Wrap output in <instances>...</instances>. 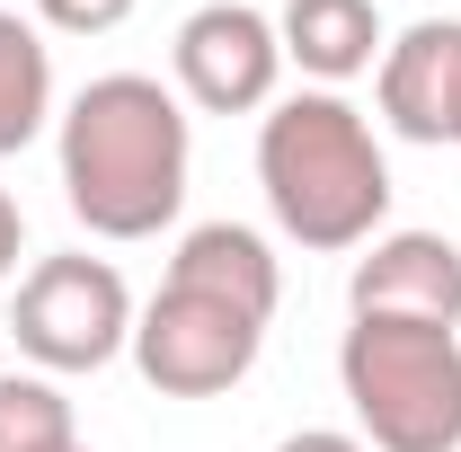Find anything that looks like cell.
<instances>
[{"label": "cell", "mask_w": 461, "mask_h": 452, "mask_svg": "<svg viewBox=\"0 0 461 452\" xmlns=\"http://www.w3.org/2000/svg\"><path fill=\"white\" fill-rule=\"evenodd\" d=\"M258 186H267L276 231L320 258L382 240V213H391L382 133L338 89H293L258 115Z\"/></svg>", "instance_id": "7a4b0ae2"}, {"label": "cell", "mask_w": 461, "mask_h": 452, "mask_svg": "<svg viewBox=\"0 0 461 452\" xmlns=\"http://www.w3.org/2000/svg\"><path fill=\"white\" fill-rule=\"evenodd\" d=\"M382 124L408 142H453L461 151V18H417L382 45Z\"/></svg>", "instance_id": "ba28073f"}, {"label": "cell", "mask_w": 461, "mask_h": 452, "mask_svg": "<svg viewBox=\"0 0 461 452\" xmlns=\"http://www.w3.org/2000/svg\"><path fill=\"white\" fill-rule=\"evenodd\" d=\"M18 249H27V213H18V195L0 186V284L18 276Z\"/></svg>", "instance_id": "5bb4252c"}, {"label": "cell", "mask_w": 461, "mask_h": 452, "mask_svg": "<svg viewBox=\"0 0 461 452\" xmlns=\"http://www.w3.org/2000/svg\"><path fill=\"white\" fill-rule=\"evenodd\" d=\"M338 391L373 452H461V329L355 320L338 338Z\"/></svg>", "instance_id": "3957f363"}, {"label": "cell", "mask_w": 461, "mask_h": 452, "mask_svg": "<svg viewBox=\"0 0 461 452\" xmlns=\"http://www.w3.org/2000/svg\"><path fill=\"white\" fill-rule=\"evenodd\" d=\"M276 452H373L364 435H338V426H302V435H285Z\"/></svg>", "instance_id": "9a60e30c"}, {"label": "cell", "mask_w": 461, "mask_h": 452, "mask_svg": "<svg viewBox=\"0 0 461 452\" xmlns=\"http://www.w3.org/2000/svg\"><path fill=\"white\" fill-rule=\"evenodd\" d=\"M355 320H417V329H461V249L444 231H382L364 240L346 276Z\"/></svg>", "instance_id": "52a82bcc"}, {"label": "cell", "mask_w": 461, "mask_h": 452, "mask_svg": "<svg viewBox=\"0 0 461 452\" xmlns=\"http://www.w3.org/2000/svg\"><path fill=\"white\" fill-rule=\"evenodd\" d=\"M267 346V320L230 311L213 293H186V284H160L142 311H133V373L151 382L160 399H222L230 382H249Z\"/></svg>", "instance_id": "5b68a950"}, {"label": "cell", "mask_w": 461, "mask_h": 452, "mask_svg": "<svg viewBox=\"0 0 461 452\" xmlns=\"http://www.w3.org/2000/svg\"><path fill=\"white\" fill-rule=\"evenodd\" d=\"M71 452H89V444H71Z\"/></svg>", "instance_id": "2e32d148"}, {"label": "cell", "mask_w": 461, "mask_h": 452, "mask_svg": "<svg viewBox=\"0 0 461 452\" xmlns=\"http://www.w3.org/2000/svg\"><path fill=\"white\" fill-rule=\"evenodd\" d=\"M54 160H62V204L98 240H151L186 204L195 169V124L151 71H107L54 115Z\"/></svg>", "instance_id": "6da1fadb"}, {"label": "cell", "mask_w": 461, "mask_h": 452, "mask_svg": "<svg viewBox=\"0 0 461 452\" xmlns=\"http://www.w3.org/2000/svg\"><path fill=\"white\" fill-rule=\"evenodd\" d=\"M169 71H177V98L195 115H258V107H276L285 36H276V18L249 9V0H204V9L177 18Z\"/></svg>", "instance_id": "8992f818"}, {"label": "cell", "mask_w": 461, "mask_h": 452, "mask_svg": "<svg viewBox=\"0 0 461 452\" xmlns=\"http://www.w3.org/2000/svg\"><path fill=\"white\" fill-rule=\"evenodd\" d=\"M36 18H45L54 36H115V27L133 18V0H36Z\"/></svg>", "instance_id": "4fadbf2b"}, {"label": "cell", "mask_w": 461, "mask_h": 452, "mask_svg": "<svg viewBox=\"0 0 461 452\" xmlns=\"http://www.w3.org/2000/svg\"><path fill=\"white\" fill-rule=\"evenodd\" d=\"M169 284L213 293V302L249 311V320H276V302H285V267H276V249L249 222H195L169 258Z\"/></svg>", "instance_id": "9c48e42d"}, {"label": "cell", "mask_w": 461, "mask_h": 452, "mask_svg": "<svg viewBox=\"0 0 461 452\" xmlns=\"http://www.w3.org/2000/svg\"><path fill=\"white\" fill-rule=\"evenodd\" d=\"M276 36H285V62H302L320 89H338V80H355V71H373L382 45H391L373 0H285Z\"/></svg>", "instance_id": "30bf717a"}, {"label": "cell", "mask_w": 461, "mask_h": 452, "mask_svg": "<svg viewBox=\"0 0 461 452\" xmlns=\"http://www.w3.org/2000/svg\"><path fill=\"white\" fill-rule=\"evenodd\" d=\"M9 338L36 373H98L133 346V293L107 258H36L18 302H9Z\"/></svg>", "instance_id": "277c9868"}, {"label": "cell", "mask_w": 461, "mask_h": 452, "mask_svg": "<svg viewBox=\"0 0 461 452\" xmlns=\"http://www.w3.org/2000/svg\"><path fill=\"white\" fill-rule=\"evenodd\" d=\"M80 417L54 373H0V452H71Z\"/></svg>", "instance_id": "7c38bea8"}, {"label": "cell", "mask_w": 461, "mask_h": 452, "mask_svg": "<svg viewBox=\"0 0 461 452\" xmlns=\"http://www.w3.org/2000/svg\"><path fill=\"white\" fill-rule=\"evenodd\" d=\"M45 124H54V45L18 9H0V160H18Z\"/></svg>", "instance_id": "8fae6325"}]
</instances>
